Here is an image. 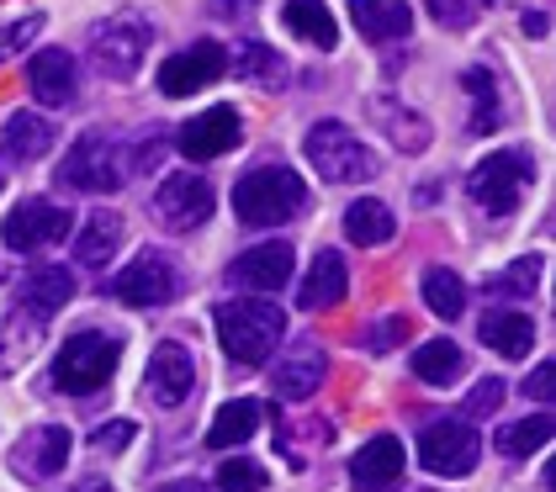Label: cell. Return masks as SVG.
<instances>
[{"mask_svg": "<svg viewBox=\"0 0 556 492\" xmlns=\"http://www.w3.org/2000/svg\"><path fill=\"white\" fill-rule=\"evenodd\" d=\"M392 206L377 202V197H361V202L344 206V239L361 249H382L387 239H392Z\"/></svg>", "mask_w": 556, "mask_h": 492, "instance_id": "obj_29", "label": "cell"}, {"mask_svg": "<svg viewBox=\"0 0 556 492\" xmlns=\"http://www.w3.org/2000/svg\"><path fill=\"white\" fill-rule=\"evenodd\" d=\"M213 186L202 180V175H191V169H175L160 180V191H154V217L170 228V234H191V228H202L207 217H213Z\"/></svg>", "mask_w": 556, "mask_h": 492, "instance_id": "obj_11", "label": "cell"}, {"mask_svg": "<svg viewBox=\"0 0 556 492\" xmlns=\"http://www.w3.org/2000/svg\"><path fill=\"white\" fill-rule=\"evenodd\" d=\"M43 333H48L43 313H33V307L11 302V313H5V324H0V376H16V370L27 366V361L38 355Z\"/></svg>", "mask_w": 556, "mask_h": 492, "instance_id": "obj_21", "label": "cell"}, {"mask_svg": "<svg viewBox=\"0 0 556 492\" xmlns=\"http://www.w3.org/2000/svg\"><path fill=\"white\" fill-rule=\"evenodd\" d=\"M70 234H75V212L59 202H43V197L11 206L5 223H0V239H5L11 254H38V249L59 244V239H70Z\"/></svg>", "mask_w": 556, "mask_h": 492, "instance_id": "obj_10", "label": "cell"}, {"mask_svg": "<svg viewBox=\"0 0 556 492\" xmlns=\"http://www.w3.org/2000/svg\"><path fill=\"white\" fill-rule=\"evenodd\" d=\"M462 85H467V96H471V133H498V127L509 123L504 85H498V75H493L488 64L467 70V75H462Z\"/></svg>", "mask_w": 556, "mask_h": 492, "instance_id": "obj_26", "label": "cell"}, {"mask_svg": "<svg viewBox=\"0 0 556 492\" xmlns=\"http://www.w3.org/2000/svg\"><path fill=\"white\" fill-rule=\"evenodd\" d=\"M324 376H329V355H324L313 339H302V344H292V350L276 361V370H270V392H276L281 403H302V398L318 392Z\"/></svg>", "mask_w": 556, "mask_h": 492, "instance_id": "obj_18", "label": "cell"}, {"mask_svg": "<svg viewBox=\"0 0 556 492\" xmlns=\"http://www.w3.org/2000/svg\"><path fill=\"white\" fill-rule=\"evenodd\" d=\"M117 361H123V339H112L101 328H80L53 355V387L70 392V398H90V392H101L112 381Z\"/></svg>", "mask_w": 556, "mask_h": 492, "instance_id": "obj_4", "label": "cell"}, {"mask_svg": "<svg viewBox=\"0 0 556 492\" xmlns=\"http://www.w3.org/2000/svg\"><path fill=\"white\" fill-rule=\"evenodd\" d=\"M292 265H298L292 244H287V239H270V244L244 249V254L228 265V281L244 291H281L292 281Z\"/></svg>", "mask_w": 556, "mask_h": 492, "instance_id": "obj_16", "label": "cell"}, {"mask_svg": "<svg viewBox=\"0 0 556 492\" xmlns=\"http://www.w3.org/2000/svg\"><path fill=\"white\" fill-rule=\"evenodd\" d=\"M281 22L298 33L302 42H313V48H340V27H334V11L324 5V0H287V11H281Z\"/></svg>", "mask_w": 556, "mask_h": 492, "instance_id": "obj_32", "label": "cell"}, {"mask_svg": "<svg viewBox=\"0 0 556 492\" xmlns=\"http://www.w3.org/2000/svg\"><path fill=\"white\" fill-rule=\"evenodd\" d=\"M302 154H307V164H313L324 180H334V186L377 180V169H382V160H377L344 123H313L307 138H302Z\"/></svg>", "mask_w": 556, "mask_h": 492, "instance_id": "obj_6", "label": "cell"}, {"mask_svg": "<svg viewBox=\"0 0 556 492\" xmlns=\"http://www.w3.org/2000/svg\"><path fill=\"white\" fill-rule=\"evenodd\" d=\"M154 492H213V488L197 482V477H180V482H165V488H154Z\"/></svg>", "mask_w": 556, "mask_h": 492, "instance_id": "obj_46", "label": "cell"}, {"mask_svg": "<svg viewBox=\"0 0 556 492\" xmlns=\"http://www.w3.org/2000/svg\"><path fill=\"white\" fill-rule=\"evenodd\" d=\"M255 0H217V16H250Z\"/></svg>", "mask_w": 556, "mask_h": 492, "instance_id": "obj_45", "label": "cell"}, {"mask_svg": "<svg viewBox=\"0 0 556 492\" xmlns=\"http://www.w3.org/2000/svg\"><path fill=\"white\" fill-rule=\"evenodd\" d=\"M403 466H408L403 440L397 434H371L350 461V482L361 492H397L403 488Z\"/></svg>", "mask_w": 556, "mask_h": 492, "instance_id": "obj_15", "label": "cell"}, {"mask_svg": "<svg viewBox=\"0 0 556 492\" xmlns=\"http://www.w3.org/2000/svg\"><path fill=\"white\" fill-rule=\"evenodd\" d=\"M239 112L233 106H213V112H197L191 123L175 133V143H180V154L186 160H217V154H228L233 143H239Z\"/></svg>", "mask_w": 556, "mask_h": 492, "instance_id": "obj_17", "label": "cell"}, {"mask_svg": "<svg viewBox=\"0 0 556 492\" xmlns=\"http://www.w3.org/2000/svg\"><path fill=\"white\" fill-rule=\"evenodd\" d=\"M132 440H138V424H132V418H112V424H101V429L90 434V451L117 455V451H128Z\"/></svg>", "mask_w": 556, "mask_h": 492, "instance_id": "obj_39", "label": "cell"}, {"mask_svg": "<svg viewBox=\"0 0 556 492\" xmlns=\"http://www.w3.org/2000/svg\"><path fill=\"white\" fill-rule=\"evenodd\" d=\"M414 451H419V466L434 471V477H467V471H477L482 440H477V429L467 418H434V424L419 429Z\"/></svg>", "mask_w": 556, "mask_h": 492, "instance_id": "obj_9", "label": "cell"}, {"mask_svg": "<svg viewBox=\"0 0 556 492\" xmlns=\"http://www.w3.org/2000/svg\"><path fill=\"white\" fill-rule=\"evenodd\" d=\"M525 398L530 403H556V361H546V366H535L525 376Z\"/></svg>", "mask_w": 556, "mask_h": 492, "instance_id": "obj_41", "label": "cell"}, {"mask_svg": "<svg viewBox=\"0 0 556 492\" xmlns=\"http://www.w3.org/2000/svg\"><path fill=\"white\" fill-rule=\"evenodd\" d=\"M70 492H117V488H112L106 477H80V482H75Z\"/></svg>", "mask_w": 556, "mask_h": 492, "instance_id": "obj_47", "label": "cell"}, {"mask_svg": "<svg viewBox=\"0 0 556 492\" xmlns=\"http://www.w3.org/2000/svg\"><path fill=\"white\" fill-rule=\"evenodd\" d=\"M350 22L361 27L366 42H397L408 38L414 11H408V0H350Z\"/></svg>", "mask_w": 556, "mask_h": 492, "instance_id": "obj_25", "label": "cell"}, {"mask_svg": "<svg viewBox=\"0 0 556 492\" xmlns=\"http://www.w3.org/2000/svg\"><path fill=\"white\" fill-rule=\"evenodd\" d=\"M535 287H541V254H519L514 265H504V270L488 281L493 297H535Z\"/></svg>", "mask_w": 556, "mask_h": 492, "instance_id": "obj_36", "label": "cell"}, {"mask_svg": "<svg viewBox=\"0 0 556 492\" xmlns=\"http://www.w3.org/2000/svg\"><path fill=\"white\" fill-rule=\"evenodd\" d=\"M128 175H132V149L117 138V133H106V127L80 133L75 149L64 154V164H59V186H70V191H96V197L117 191Z\"/></svg>", "mask_w": 556, "mask_h": 492, "instance_id": "obj_3", "label": "cell"}, {"mask_svg": "<svg viewBox=\"0 0 556 492\" xmlns=\"http://www.w3.org/2000/svg\"><path fill=\"white\" fill-rule=\"evenodd\" d=\"M556 440V413H530V418H514L504 424L498 434H493V445L509 455V461H525L530 451H541V445H552Z\"/></svg>", "mask_w": 556, "mask_h": 492, "instance_id": "obj_34", "label": "cell"}, {"mask_svg": "<svg viewBox=\"0 0 556 492\" xmlns=\"http://www.w3.org/2000/svg\"><path fill=\"white\" fill-rule=\"evenodd\" d=\"M43 22H48L43 11H16V16H5V22H0V64L16 59L22 48H33V38L43 33Z\"/></svg>", "mask_w": 556, "mask_h": 492, "instance_id": "obj_37", "label": "cell"}, {"mask_svg": "<svg viewBox=\"0 0 556 492\" xmlns=\"http://www.w3.org/2000/svg\"><path fill=\"white\" fill-rule=\"evenodd\" d=\"M462 370H467V355L456 339H425L414 350V376L425 387H451V381H462Z\"/></svg>", "mask_w": 556, "mask_h": 492, "instance_id": "obj_31", "label": "cell"}, {"mask_svg": "<svg viewBox=\"0 0 556 492\" xmlns=\"http://www.w3.org/2000/svg\"><path fill=\"white\" fill-rule=\"evenodd\" d=\"M223 75H228V48L223 42H191V48H180L160 64V90L170 101H186V96L217 85Z\"/></svg>", "mask_w": 556, "mask_h": 492, "instance_id": "obj_12", "label": "cell"}, {"mask_svg": "<svg viewBox=\"0 0 556 492\" xmlns=\"http://www.w3.org/2000/svg\"><path fill=\"white\" fill-rule=\"evenodd\" d=\"M70 451H75V440H70V429L64 424H38V429H27L16 445H11V471L22 477V482H53L64 466H70Z\"/></svg>", "mask_w": 556, "mask_h": 492, "instance_id": "obj_13", "label": "cell"}, {"mask_svg": "<svg viewBox=\"0 0 556 492\" xmlns=\"http://www.w3.org/2000/svg\"><path fill=\"white\" fill-rule=\"evenodd\" d=\"M0 191H5V169H0Z\"/></svg>", "mask_w": 556, "mask_h": 492, "instance_id": "obj_49", "label": "cell"}, {"mask_svg": "<svg viewBox=\"0 0 556 492\" xmlns=\"http://www.w3.org/2000/svg\"><path fill=\"white\" fill-rule=\"evenodd\" d=\"M149 42H154V22L143 11H117V16L90 27V64L106 80L128 85L143 70V59H149Z\"/></svg>", "mask_w": 556, "mask_h": 492, "instance_id": "obj_5", "label": "cell"}, {"mask_svg": "<svg viewBox=\"0 0 556 492\" xmlns=\"http://www.w3.org/2000/svg\"><path fill=\"white\" fill-rule=\"evenodd\" d=\"M344 291H350V270H344L340 249H318L313 265H307V281L298 287V307L302 313H329L340 307Z\"/></svg>", "mask_w": 556, "mask_h": 492, "instance_id": "obj_19", "label": "cell"}, {"mask_svg": "<svg viewBox=\"0 0 556 492\" xmlns=\"http://www.w3.org/2000/svg\"><path fill=\"white\" fill-rule=\"evenodd\" d=\"M546 488L556 492V455H552V466H546Z\"/></svg>", "mask_w": 556, "mask_h": 492, "instance_id": "obj_48", "label": "cell"}, {"mask_svg": "<svg viewBox=\"0 0 556 492\" xmlns=\"http://www.w3.org/2000/svg\"><path fill=\"white\" fill-rule=\"evenodd\" d=\"M180 265H175L165 249H143L138 260H128L117 276H112V297L117 302H128V307H165L180 297Z\"/></svg>", "mask_w": 556, "mask_h": 492, "instance_id": "obj_8", "label": "cell"}, {"mask_svg": "<svg viewBox=\"0 0 556 492\" xmlns=\"http://www.w3.org/2000/svg\"><path fill=\"white\" fill-rule=\"evenodd\" d=\"M477 333H482V344L498 350L504 361H525L530 344H535V318L519 313V307H488L482 324H477Z\"/></svg>", "mask_w": 556, "mask_h": 492, "instance_id": "obj_23", "label": "cell"}, {"mask_svg": "<svg viewBox=\"0 0 556 492\" xmlns=\"http://www.w3.org/2000/svg\"><path fill=\"white\" fill-rule=\"evenodd\" d=\"M530 180H535V160L525 149H498L467 175V197L488 217H509L514 206L525 202Z\"/></svg>", "mask_w": 556, "mask_h": 492, "instance_id": "obj_7", "label": "cell"}, {"mask_svg": "<svg viewBox=\"0 0 556 492\" xmlns=\"http://www.w3.org/2000/svg\"><path fill=\"white\" fill-rule=\"evenodd\" d=\"M217 492H265V466L250 461V455H228L223 466H217Z\"/></svg>", "mask_w": 556, "mask_h": 492, "instance_id": "obj_38", "label": "cell"}, {"mask_svg": "<svg viewBox=\"0 0 556 492\" xmlns=\"http://www.w3.org/2000/svg\"><path fill=\"white\" fill-rule=\"evenodd\" d=\"M429 11H434L440 22H451V27H467V22H471L467 0H429Z\"/></svg>", "mask_w": 556, "mask_h": 492, "instance_id": "obj_43", "label": "cell"}, {"mask_svg": "<svg viewBox=\"0 0 556 492\" xmlns=\"http://www.w3.org/2000/svg\"><path fill=\"white\" fill-rule=\"evenodd\" d=\"M302 206H307V186L287 164H260L233 186V212L250 228H281V223L298 217Z\"/></svg>", "mask_w": 556, "mask_h": 492, "instance_id": "obj_2", "label": "cell"}, {"mask_svg": "<svg viewBox=\"0 0 556 492\" xmlns=\"http://www.w3.org/2000/svg\"><path fill=\"white\" fill-rule=\"evenodd\" d=\"M70 297H75V276H70L64 265H38V270H27L22 287H16V302L33 307V313H43V318H53Z\"/></svg>", "mask_w": 556, "mask_h": 492, "instance_id": "obj_28", "label": "cell"}, {"mask_svg": "<svg viewBox=\"0 0 556 492\" xmlns=\"http://www.w3.org/2000/svg\"><path fill=\"white\" fill-rule=\"evenodd\" d=\"M366 117L382 127L392 149H403V154H425L429 149V123L414 106H403V101H392V96H366Z\"/></svg>", "mask_w": 556, "mask_h": 492, "instance_id": "obj_22", "label": "cell"}, {"mask_svg": "<svg viewBox=\"0 0 556 492\" xmlns=\"http://www.w3.org/2000/svg\"><path fill=\"white\" fill-rule=\"evenodd\" d=\"M123 212H112V206H96L86 223H80V239H75V260L86 265V270H106L112 265V254L123 249Z\"/></svg>", "mask_w": 556, "mask_h": 492, "instance_id": "obj_24", "label": "cell"}, {"mask_svg": "<svg viewBox=\"0 0 556 492\" xmlns=\"http://www.w3.org/2000/svg\"><path fill=\"white\" fill-rule=\"evenodd\" d=\"M27 85H33V96L43 106H70L75 90H80V70H75V59L64 48H43V53L27 59Z\"/></svg>", "mask_w": 556, "mask_h": 492, "instance_id": "obj_20", "label": "cell"}, {"mask_svg": "<svg viewBox=\"0 0 556 492\" xmlns=\"http://www.w3.org/2000/svg\"><path fill=\"white\" fill-rule=\"evenodd\" d=\"M191 387H197V355H191L180 339L154 344V355H149V376H143V392H149L160 408H180V403L191 398Z\"/></svg>", "mask_w": 556, "mask_h": 492, "instance_id": "obj_14", "label": "cell"}, {"mask_svg": "<svg viewBox=\"0 0 556 492\" xmlns=\"http://www.w3.org/2000/svg\"><path fill=\"white\" fill-rule=\"evenodd\" d=\"M519 27H525V38H546V27H552V22H546V11H525V22H519Z\"/></svg>", "mask_w": 556, "mask_h": 492, "instance_id": "obj_44", "label": "cell"}, {"mask_svg": "<svg viewBox=\"0 0 556 492\" xmlns=\"http://www.w3.org/2000/svg\"><path fill=\"white\" fill-rule=\"evenodd\" d=\"M403 339H408V318H382V324L366 333L371 350H392V344H403Z\"/></svg>", "mask_w": 556, "mask_h": 492, "instance_id": "obj_42", "label": "cell"}, {"mask_svg": "<svg viewBox=\"0 0 556 492\" xmlns=\"http://www.w3.org/2000/svg\"><path fill=\"white\" fill-rule=\"evenodd\" d=\"M233 75L239 80H250V85H265V90H276V85H287V59L276 53V48H265V42H255V38H244V42H233Z\"/></svg>", "mask_w": 556, "mask_h": 492, "instance_id": "obj_30", "label": "cell"}, {"mask_svg": "<svg viewBox=\"0 0 556 492\" xmlns=\"http://www.w3.org/2000/svg\"><path fill=\"white\" fill-rule=\"evenodd\" d=\"M48 149H53V123L38 117V112H16L0 133V154L11 164H38Z\"/></svg>", "mask_w": 556, "mask_h": 492, "instance_id": "obj_27", "label": "cell"}, {"mask_svg": "<svg viewBox=\"0 0 556 492\" xmlns=\"http://www.w3.org/2000/svg\"><path fill=\"white\" fill-rule=\"evenodd\" d=\"M255 429H260V403L255 398H233V403L217 408L213 429H207V451H233V445H244Z\"/></svg>", "mask_w": 556, "mask_h": 492, "instance_id": "obj_33", "label": "cell"}, {"mask_svg": "<svg viewBox=\"0 0 556 492\" xmlns=\"http://www.w3.org/2000/svg\"><path fill=\"white\" fill-rule=\"evenodd\" d=\"M213 328H217V344L233 366H265L270 350L281 344L287 333V318L276 302L265 297H233V302H217L213 313Z\"/></svg>", "mask_w": 556, "mask_h": 492, "instance_id": "obj_1", "label": "cell"}, {"mask_svg": "<svg viewBox=\"0 0 556 492\" xmlns=\"http://www.w3.org/2000/svg\"><path fill=\"white\" fill-rule=\"evenodd\" d=\"M498 403H504V381H498V376H488V381H477V387H471L467 413H471V418H488Z\"/></svg>", "mask_w": 556, "mask_h": 492, "instance_id": "obj_40", "label": "cell"}, {"mask_svg": "<svg viewBox=\"0 0 556 492\" xmlns=\"http://www.w3.org/2000/svg\"><path fill=\"white\" fill-rule=\"evenodd\" d=\"M425 302L434 318H462L467 313V281L456 276V270H445V265H429L425 270Z\"/></svg>", "mask_w": 556, "mask_h": 492, "instance_id": "obj_35", "label": "cell"}]
</instances>
